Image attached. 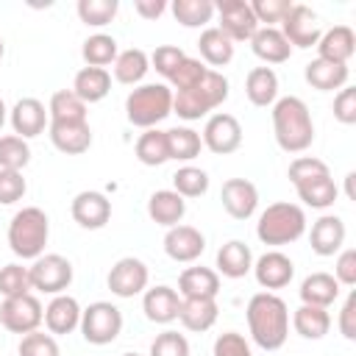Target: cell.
I'll return each mask as SVG.
<instances>
[{
	"label": "cell",
	"instance_id": "cell-1",
	"mask_svg": "<svg viewBox=\"0 0 356 356\" xmlns=\"http://www.w3.org/2000/svg\"><path fill=\"white\" fill-rule=\"evenodd\" d=\"M245 317H248L250 337H253V342L261 350H278V348H284V342L289 337V309H286V303L278 295H273V292H256L248 300Z\"/></svg>",
	"mask_w": 356,
	"mask_h": 356
},
{
	"label": "cell",
	"instance_id": "cell-2",
	"mask_svg": "<svg viewBox=\"0 0 356 356\" xmlns=\"http://www.w3.org/2000/svg\"><path fill=\"white\" fill-rule=\"evenodd\" d=\"M273 131H275L278 147L286 153H303L306 147H312L314 122H312L309 106L295 95L278 97L273 103Z\"/></svg>",
	"mask_w": 356,
	"mask_h": 356
},
{
	"label": "cell",
	"instance_id": "cell-3",
	"mask_svg": "<svg viewBox=\"0 0 356 356\" xmlns=\"http://www.w3.org/2000/svg\"><path fill=\"white\" fill-rule=\"evenodd\" d=\"M225 97H228V78L217 70H206V75L195 86L172 95V111L181 120L192 122L214 111L220 103H225Z\"/></svg>",
	"mask_w": 356,
	"mask_h": 356
},
{
	"label": "cell",
	"instance_id": "cell-4",
	"mask_svg": "<svg viewBox=\"0 0 356 356\" xmlns=\"http://www.w3.org/2000/svg\"><path fill=\"white\" fill-rule=\"evenodd\" d=\"M306 231V214L298 203H270L256 222V236L261 239V245H292L303 236Z\"/></svg>",
	"mask_w": 356,
	"mask_h": 356
},
{
	"label": "cell",
	"instance_id": "cell-5",
	"mask_svg": "<svg viewBox=\"0 0 356 356\" xmlns=\"http://www.w3.org/2000/svg\"><path fill=\"white\" fill-rule=\"evenodd\" d=\"M50 236L47 214L36 206L19 209L8 222V248L19 259H39Z\"/></svg>",
	"mask_w": 356,
	"mask_h": 356
},
{
	"label": "cell",
	"instance_id": "cell-6",
	"mask_svg": "<svg viewBox=\"0 0 356 356\" xmlns=\"http://www.w3.org/2000/svg\"><path fill=\"white\" fill-rule=\"evenodd\" d=\"M172 114V89L167 83H142L125 97V117L136 128H156Z\"/></svg>",
	"mask_w": 356,
	"mask_h": 356
},
{
	"label": "cell",
	"instance_id": "cell-7",
	"mask_svg": "<svg viewBox=\"0 0 356 356\" xmlns=\"http://www.w3.org/2000/svg\"><path fill=\"white\" fill-rule=\"evenodd\" d=\"M78 328L89 345H108L122 331V312L108 300H95L81 312Z\"/></svg>",
	"mask_w": 356,
	"mask_h": 356
},
{
	"label": "cell",
	"instance_id": "cell-8",
	"mask_svg": "<svg viewBox=\"0 0 356 356\" xmlns=\"http://www.w3.org/2000/svg\"><path fill=\"white\" fill-rule=\"evenodd\" d=\"M44 320V309L39 303L36 295H17V298H6L0 303V325L11 334H31V331H39Z\"/></svg>",
	"mask_w": 356,
	"mask_h": 356
},
{
	"label": "cell",
	"instance_id": "cell-9",
	"mask_svg": "<svg viewBox=\"0 0 356 356\" xmlns=\"http://www.w3.org/2000/svg\"><path fill=\"white\" fill-rule=\"evenodd\" d=\"M28 275H31V289H39L44 295H61L72 284V264L58 253H44L33 259Z\"/></svg>",
	"mask_w": 356,
	"mask_h": 356
},
{
	"label": "cell",
	"instance_id": "cell-10",
	"mask_svg": "<svg viewBox=\"0 0 356 356\" xmlns=\"http://www.w3.org/2000/svg\"><path fill=\"white\" fill-rule=\"evenodd\" d=\"M284 39L289 42V47H300V50H309V47H317L323 31H320V19L317 14L309 8V6H300V3H292L289 14L281 19V28Z\"/></svg>",
	"mask_w": 356,
	"mask_h": 356
},
{
	"label": "cell",
	"instance_id": "cell-11",
	"mask_svg": "<svg viewBox=\"0 0 356 356\" xmlns=\"http://www.w3.org/2000/svg\"><path fill=\"white\" fill-rule=\"evenodd\" d=\"M217 17H220V31L231 39V42H250V36L259 31V22L250 11V3L245 0H220L214 6Z\"/></svg>",
	"mask_w": 356,
	"mask_h": 356
},
{
	"label": "cell",
	"instance_id": "cell-12",
	"mask_svg": "<svg viewBox=\"0 0 356 356\" xmlns=\"http://www.w3.org/2000/svg\"><path fill=\"white\" fill-rule=\"evenodd\" d=\"M200 139H203V145H206L211 153L228 156V153H234V150L242 145V125H239V120H236L234 114L220 111V114H211V117L206 120Z\"/></svg>",
	"mask_w": 356,
	"mask_h": 356
},
{
	"label": "cell",
	"instance_id": "cell-13",
	"mask_svg": "<svg viewBox=\"0 0 356 356\" xmlns=\"http://www.w3.org/2000/svg\"><path fill=\"white\" fill-rule=\"evenodd\" d=\"M147 278H150L147 275V264L142 259L125 256V259H120L108 270L106 284H108L111 295H117V298H134V295H139L147 286Z\"/></svg>",
	"mask_w": 356,
	"mask_h": 356
},
{
	"label": "cell",
	"instance_id": "cell-14",
	"mask_svg": "<svg viewBox=\"0 0 356 356\" xmlns=\"http://www.w3.org/2000/svg\"><path fill=\"white\" fill-rule=\"evenodd\" d=\"M50 142L67 156H81L92 145V128L86 120H50Z\"/></svg>",
	"mask_w": 356,
	"mask_h": 356
},
{
	"label": "cell",
	"instance_id": "cell-15",
	"mask_svg": "<svg viewBox=\"0 0 356 356\" xmlns=\"http://www.w3.org/2000/svg\"><path fill=\"white\" fill-rule=\"evenodd\" d=\"M70 211H72V220H75L81 228L97 231V228H103V225L111 220V200H108L103 192L86 189V192H78V195L72 197Z\"/></svg>",
	"mask_w": 356,
	"mask_h": 356
},
{
	"label": "cell",
	"instance_id": "cell-16",
	"mask_svg": "<svg viewBox=\"0 0 356 356\" xmlns=\"http://www.w3.org/2000/svg\"><path fill=\"white\" fill-rule=\"evenodd\" d=\"M253 275H256L259 286L267 289V292L270 289H284V286H289V281L295 275V264H292V259L286 253L267 250L264 256H259L253 261Z\"/></svg>",
	"mask_w": 356,
	"mask_h": 356
},
{
	"label": "cell",
	"instance_id": "cell-17",
	"mask_svg": "<svg viewBox=\"0 0 356 356\" xmlns=\"http://www.w3.org/2000/svg\"><path fill=\"white\" fill-rule=\"evenodd\" d=\"M220 200L234 220H248L259 206V189L248 178H228L220 189Z\"/></svg>",
	"mask_w": 356,
	"mask_h": 356
},
{
	"label": "cell",
	"instance_id": "cell-18",
	"mask_svg": "<svg viewBox=\"0 0 356 356\" xmlns=\"http://www.w3.org/2000/svg\"><path fill=\"white\" fill-rule=\"evenodd\" d=\"M164 250L172 261H195L206 250V236L192 225H172L164 234Z\"/></svg>",
	"mask_w": 356,
	"mask_h": 356
},
{
	"label": "cell",
	"instance_id": "cell-19",
	"mask_svg": "<svg viewBox=\"0 0 356 356\" xmlns=\"http://www.w3.org/2000/svg\"><path fill=\"white\" fill-rule=\"evenodd\" d=\"M47 117H50V114H47V108H44L42 100H36V97H22V100H17L14 108H11V128H14V136H19V139H33V136H39V134L44 131V125H50Z\"/></svg>",
	"mask_w": 356,
	"mask_h": 356
},
{
	"label": "cell",
	"instance_id": "cell-20",
	"mask_svg": "<svg viewBox=\"0 0 356 356\" xmlns=\"http://www.w3.org/2000/svg\"><path fill=\"white\" fill-rule=\"evenodd\" d=\"M142 312L150 323H159V325H167L172 320H178V312H181V295L172 289V286H153L145 292L142 298Z\"/></svg>",
	"mask_w": 356,
	"mask_h": 356
},
{
	"label": "cell",
	"instance_id": "cell-21",
	"mask_svg": "<svg viewBox=\"0 0 356 356\" xmlns=\"http://www.w3.org/2000/svg\"><path fill=\"white\" fill-rule=\"evenodd\" d=\"M81 306L72 295H53V300L44 306V325L50 334H72L81 325Z\"/></svg>",
	"mask_w": 356,
	"mask_h": 356
},
{
	"label": "cell",
	"instance_id": "cell-22",
	"mask_svg": "<svg viewBox=\"0 0 356 356\" xmlns=\"http://www.w3.org/2000/svg\"><path fill=\"white\" fill-rule=\"evenodd\" d=\"M309 242H312V250L317 256H334L345 245V222H342V217L323 214L320 220H314Z\"/></svg>",
	"mask_w": 356,
	"mask_h": 356
},
{
	"label": "cell",
	"instance_id": "cell-23",
	"mask_svg": "<svg viewBox=\"0 0 356 356\" xmlns=\"http://www.w3.org/2000/svg\"><path fill=\"white\" fill-rule=\"evenodd\" d=\"M317 58L334 61V64H348L356 53V33L348 25H334L331 31H325L317 42Z\"/></svg>",
	"mask_w": 356,
	"mask_h": 356
},
{
	"label": "cell",
	"instance_id": "cell-24",
	"mask_svg": "<svg viewBox=\"0 0 356 356\" xmlns=\"http://www.w3.org/2000/svg\"><path fill=\"white\" fill-rule=\"evenodd\" d=\"M217 314H220V309H217L214 298H181L178 320L186 331H195V334L209 331L217 323Z\"/></svg>",
	"mask_w": 356,
	"mask_h": 356
},
{
	"label": "cell",
	"instance_id": "cell-25",
	"mask_svg": "<svg viewBox=\"0 0 356 356\" xmlns=\"http://www.w3.org/2000/svg\"><path fill=\"white\" fill-rule=\"evenodd\" d=\"M306 75V83L317 92H334V89H342L348 86V64H334V61H325V58H314L306 64L303 70Z\"/></svg>",
	"mask_w": 356,
	"mask_h": 356
},
{
	"label": "cell",
	"instance_id": "cell-26",
	"mask_svg": "<svg viewBox=\"0 0 356 356\" xmlns=\"http://www.w3.org/2000/svg\"><path fill=\"white\" fill-rule=\"evenodd\" d=\"M147 214L156 225H164V228H172L184 220L186 214V200L175 192V189H159L150 195L147 200Z\"/></svg>",
	"mask_w": 356,
	"mask_h": 356
},
{
	"label": "cell",
	"instance_id": "cell-27",
	"mask_svg": "<svg viewBox=\"0 0 356 356\" xmlns=\"http://www.w3.org/2000/svg\"><path fill=\"white\" fill-rule=\"evenodd\" d=\"M250 50H253V56L256 58H261V61H267V64H284V61H289V56H292V47H289V42L284 39V33L278 31V28H259L253 36H250Z\"/></svg>",
	"mask_w": 356,
	"mask_h": 356
},
{
	"label": "cell",
	"instance_id": "cell-28",
	"mask_svg": "<svg viewBox=\"0 0 356 356\" xmlns=\"http://www.w3.org/2000/svg\"><path fill=\"white\" fill-rule=\"evenodd\" d=\"M220 275L211 267H186L178 275V295L181 298H217Z\"/></svg>",
	"mask_w": 356,
	"mask_h": 356
},
{
	"label": "cell",
	"instance_id": "cell-29",
	"mask_svg": "<svg viewBox=\"0 0 356 356\" xmlns=\"http://www.w3.org/2000/svg\"><path fill=\"white\" fill-rule=\"evenodd\" d=\"M245 95L259 108L273 106L278 100V75L270 67H253L245 78Z\"/></svg>",
	"mask_w": 356,
	"mask_h": 356
},
{
	"label": "cell",
	"instance_id": "cell-30",
	"mask_svg": "<svg viewBox=\"0 0 356 356\" xmlns=\"http://www.w3.org/2000/svg\"><path fill=\"white\" fill-rule=\"evenodd\" d=\"M217 270L225 278H245L253 270V253L242 239H231L217 250Z\"/></svg>",
	"mask_w": 356,
	"mask_h": 356
},
{
	"label": "cell",
	"instance_id": "cell-31",
	"mask_svg": "<svg viewBox=\"0 0 356 356\" xmlns=\"http://www.w3.org/2000/svg\"><path fill=\"white\" fill-rule=\"evenodd\" d=\"M337 298H339V281L331 273H312L300 284V300L306 306L328 309Z\"/></svg>",
	"mask_w": 356,
	"mask_h": 356
},
{
	"label": "cell",
	"instance_id": "cell-32",
	"mask_svg": "<svg viewBox=\"0 0 356 356\" xmlns=\"http://www.w3.org/2000/svg\"><path fill=\"white\" fill-rule=\"evenodd\" d=\"M72 92L83 103L103 100L111 92V75H108V70H100V67H83V70H78V75L72 81Z\"/></svg>",
	"mask_w": 356,
	"mask_h": 356
},
{
	"label": "cell",
	"instance_id": "cell-33",
	"mask_svg": "<svg viewBox=\"0 0 356 356\" xmlns=\"http://www.w3.org/2000/svg\"><path fill=\"white\" fill-rule=\"evenodd\" d=\"M292 328L303 339H323L328 334V328H331V314H328V309L300 303L295 309V314H292Z\"/></svg>",
	"mask_w": 356,
	"mask_h": 356
},
{
	"label": "cell",
	"instance_id": "cell-34",
	"mask_svg": "<svg viewBox=\"0 0 356 356\" xmlns=\"http://www.w3.org/2000/svg\"><path fill=\"white\" fill-rule=\"evenodd\" d=\"M200 58L211 67H225L234 58V42L220 31V28H206L197 39Z\"/></svg>",
	"mask_w": 356,
	"mask_h": 356
},
{
	"label": "cell",
	"instance_id": "cell-35",
	"mask_svg": "<svg viewBox=\"0 0 356 356\" xmlns=\"http://www.w3.org/2000/svg\"><path fill=\"white\" fill-rule=\"evenodd\" d=\"M147 70H150V58L139 47H128V50L117 53V58H114V78L125 86L139 83L147 75Z\"/></svg>",
	"mask_w": 356,
	"mask_h": 356
},
{
	"label": "cell",
	"instance_id": "cell-36",
	"mask_svg": "<svg viewBox=\"0 0 356 356\" xmlns=\"http://www.w3.org/2000/svg\"><path fill=\"white\" fill-rule=\"evenodd\" d=\"M164 136H167V153H170V159H175V161H192V159L200 156L203 139H200L197 131L184 128V125H175V128L164 131Z\"/></svg>",
	"mask_w": 356,
	"mask_h": 356
},
{
	"label": "cell",
	"instance_id": "cell-37",
	"mask_svg": "<svg viewBox=\"0 0 356 356\" xmlns=\"http://www.w3.org/2000/svg\"><path fill=\"white\" fill-rule=\"evenodd\" d=\"M136 159H139L145 167H159V164L170 161L164 131H159V128H147V131L136 139Z\"/></svg>",
	"mask_w": 356,
	"mask_h": 356
},
{
	"label": "cell",
	"instance_id": "cell-38",
	"mask_svg": "<svg viewBox=\"0 0 356 356\" xmlns=\"http://www.w3.org/2000/svg\"><path fill=\"white\" fill-rule=\"evenodd\" d=\"M117 53H120L117 50V39L108 36V33H95L81 47V56H83L86 67H100V70H106V64H114Z\"/></svg>",
	"mask_w": 356,
	"mask_h": 356
},
{
	"label": "cell",
	"instance_id": "cell-39",
	"mask_svg": "<svg viewBox=\"0 0 356 356\" xmlns=\"http://www.w3.org/2000/svg\"><path fill=\"white\" fill-rule=\"evenodd\" d=\"M295 189H298V197H300L306 206H312V209H328V206H334V200H337V195H339V189H337V184H334L331 175L314 178V181L300 184V186H295Z\"/></svg>",
	"mask_w": 356,
	"mask_h": 356
},
{
	"label": "cell",
	"instance_id": "cell-40",
	"mask_svg": "<svg viewBox=\"0 0 356 356\" xmlns=\"http://www.w3.org/2000/svg\"><path fill=\"white\" fill-rule=\"evenodd\" d=\"M170 8H172L175 22H181L184 28H200V25L211 22V17H214L211 0H175Z\"/></svg>",
	"mask_w": 356,
	"mask_h": 356
},
{
	"label": "cell",
	"instance_id": "cell-41",
	"mask_svg": "<svg viewBox=\"0 0 356 356\" xmlns=\"http://www.w3.org/2000/svg\"><path fill=\"white\" fill-rule=\"evenodd\" d=\"M50 120H86V103L72 89H58L47 103Z\"/></svg>",
	"mask_w": 356,
	"mask_h": 356
},
{
	"label": "cell",
	"instance_id": "cell-42",
	"mask_svg": "<svg viewBox=\"0 0 356 356\" xmlns=\"http://www.w3.org/2000/svg\"><path fill=\"white\" fill-rule=\"evenodd\" d=\"M117 11H120L117 0H78V17L92 28L108 25L117 17Z\"/></svg>",
	"mask_w": 356,
	"mask_h": 356
},
{
	"label": "cell",
	"instance_id": "cell-43",
	"mask_svg": "<svg viewBox=\"0 0 356 356\" xmlns=\"http://www.w3.org/2000/svg\"><path fill=\"white\" fill-rule=\"evenodd\" d=\"M172 186H175V192H178L181 197H200V195H206V189H209V175H206V170L186 164V167L175 170Z\"/></svg>",
	"mask_w": 356,
	"mask_h": 356
},
{
	"label": "cell",
	"instance_id": "cell-44",
	"mask_svg": "<svg viewBox=\"0 0 356 356\" xmlns=\"http://www.w3.org/2000/svg\"><path fill=\"white\" fill-rule=\"evenodd\" d=\"M31 161V147L25 139L19 136H0V170H17L22 172V167Z\"/></svg>",
	"mask_w": 356,
	"mask_h": 356
},
{
	"label": "cell",
	"instance_id": "cell-45",
	"mask_svg": "<svg viewBox=\"0 0 356 356\" xmlns=\"http://www.w3.org/2000/svg\"><path fill=\"white\" fill-rule=\"evenodd\" d=\"M323 175H331L328 172V164L323 159H314V156H298L289 170H286V178L292 181V186H300V184H309L314 178H323Z\"/></svg>",
	"mask_w": 356,
	"mask_h": 356
},
{
	"label": "cell",
	"instance_id": "cell-46",
	"mask_svg": "<svg viewBox=\"0 0 356 356\" xmlns=\"http://www.w3.org/2000/svg\"><path fill=\"white\" fill-rule=\"evenodd\" d=\"M31 292V275L28 267L22 264H6L0 267V295L3 298H17Z\"/></svg>",
	"mask_w": 356,
	"mask_h": 356
},
{
	"label": "cell",
	"instance_id": "cell-47",
	"mask_svg": "<svg viewBox=\"0 0 356 356\" xmlns=\"http://www.w3.org/2000/svg\"><path fill=\"white\" fill-rule=\"evenodd\" d=\"M19 356H61V350H58V342L53 339V334L31 331L19 339Z\"/></svg>",
	"mask_w": 356,
	"mask_h": 356
},
{
	"label": "cell",
	"instance_id": "cell-48",
	"mask_svg": "<svg viewBox=\"0 0 356 356\" xmlns=\"http://www.w3.org/2000/svg\"><path fill=\"white\" fill-rule=\"evenodd\" d=\"M206 70H209V67H206L200 58H189V56H186V58L178 64V70L170 75V83H172L175 92H184V89H189V86H195V83L206 75Z\"/></svg>",
	"mask_w": 356,
	"mask_h": 356
},
{
	"label": "cell",
	"instance_id": "cell-49",
	"mask_svg": "<svg viewBox=\"0 0 356 356\" xmlns=\"http://www.w3.org/2000/svg\"><path fill=\"white\" fill-rule=\"evenodd\" d=\"M186 58V53L181 50V47H175V44H159L156 50H153V56H150V64H153V70L159 72V75H164L167 81H170V75L178 70V64Z\"/></svg>",
	"mask_w": 356,
	"mask_h": 356
},
{
	"label": "cell",
	"instance_id": "cell-50",
	"mask_svg": "<svg viewBox=\"0 0 356 356\" xmlns=\"http://www.w3.org/2000/svg\"><path fill=\"white\" fill-rule=\"evenodd\" d=\"M150 356H189V342L178 331H161L150 345Z\"/></svg>",
	"mask_w": 356,
	"mask_h": 356
},
{
	"label": "cell",
	"instance_id": "cell-51",
	"mask_svg": "<svg viewBox=\"0 0 356 356\" xmlns=\"http://www.w3.org/2000/svg\"><path fill=\"white\" fill-rule=\"evenodd\" d=\"M292 8V0H253L250 11L256 17V22H267V28H273V22H281Z\"/></svg>",
	"mask_w": 356,
	"mask_h": 356
},
{
	"label": "cell",
	"instance_id": "cell-52",
	"mask_svg": "<svg viewBox=\"0 0 356 356\" xmlns=\"http://www.w3.org/2000/svg\"><path fill=\"white\" fill-rule=\"evenodd\" d=\"M28 184L22 178V172L17 170H0V203L3 206H11L17 200H22Z\"/></svg>",
	"mask_w": 356,
	"mask_h": 356
},
{
	"label": "cell",
	"instance_id": "cell-53",
	"mask_svg": "<svg viewBox=\"0 0 356 356\" xmlns=\"http://www.w3.org/2000/svg\"><path fill=\"white\" fill-rule=\"evenodd\" d=\"M214 356H253V353H250V345L242 334L225 331L214 339Z\"/></svg>",
	"mask_w": 356,
	"mask_h": 356
},
{
	"label": "cell",
	"instance_id": "cell-54",
	"mask_svg": "<svg viewBox=\"0 0 356 356\" xmlns=\"http://www.w3.org/2000/svg\"><path fill=\"white\" fill-rule=\"evenodd\" d=\"M334 117L342 125H353L356 122V89L353 86H342L339 95L334 97Z\"/></svg>",
	"mask_w": 356,
	"mask_h": 356
},
{
	"label": "cell",
	"instance_id": "cell-55",
	"mask_svg": "<svg viewBox=\"0 0 356 356\" xmlns=\"http://www.w3.org/2000/svg\"><path fill=\"white\" fill-rule=\"evenodd\" d=\"M334 278L339 281V286L342 284L345 286H353L356 284V250L353 248H348V250L339 253L337 267H334Z\"/></svg>",
	"mask_w": 356,
	"mask_h": 356
},
{
	"label": "cell",
	"instance_id": "cell-56",
	"mask_svg": "<svg viewBox=\"0 0 356 356\" xmlns=\"http://www.w3.org/2000/svg\"><path fill=\"white\" fill-rule=\"evenodd\" d=\"M339 334L345 339H356V292L348 295V300L339 312Z\"/></svg>",
	"mask_w": 356,
	"mask_h": 356
},
{
	"label": "cell",
	"instance_id": "cell-57",
	"mask_svg": "<svg viewBox=\"0 0 356 356\" xmlns=\"http://www.w3.org/2000/svg\"><path fill=\"white\" fill-rule=\"evenodd\" d=\"M134 11L142 19H159L167 11V3L164 0H134Z\"/></svg>",
	"mask_w": 356,
	"mask_h": 356
},
{
	"label": "cell",
	"instance_id": "cell-58",
	"mask_svg": "<svg viewBox=\"0 0 356 356\" xmlns=\"http://www.w3.org/2000/svg\"><path fill=\"white\" fill-rule=\"evenodd\" d=\"M353 178H356V172H348V175H345V192H348V197H350V200H356V192H353Z\"/></svg>",
	"mask_w": 356,
	"mask_h": 356
},
{
	"label": "cell",
	"instance_id": "cell-59",
	"mask_svg": "<svg viewBox=\"0 0 356 356\" xmlns=\"http://www.w3.org/2000/svg\"><path fill=\"white\" fill-rule=\"evenodd\" d=\"M3 122H6V103L0 100V128H3Z\"/></svg>",
	"mask_w": 356,
	"mask_h": 356
},
{
	"label": "cell",
	"instance_id": "cell-60",
	"mask_svg": "<svg viewBox=\"0 0 356 356\" xmlns=\"http://www.w3.org/2000/svg\"><path fill=\"white\" fill-rule=\"evenodd\" d=\"M3 56H6V44H3V39H0V61H3Z\"/></svg>",
	"mask_w": 356,
	"mask_h": 356
},
{
	"label": "cell",
	"instance_id": "cell-61",
	"mask_svg": "<svg viewBox=\"0 0 356 356\" xmlns=\"http://www.w3.org/2000/svg\"><path fill=\"white\" fill-rule=\"evenodd\" d=\"M122 356H139V353H122Z\"/></svg>",
	"mask_w": 356,
	"mask_h": 356
}]
</instances>
